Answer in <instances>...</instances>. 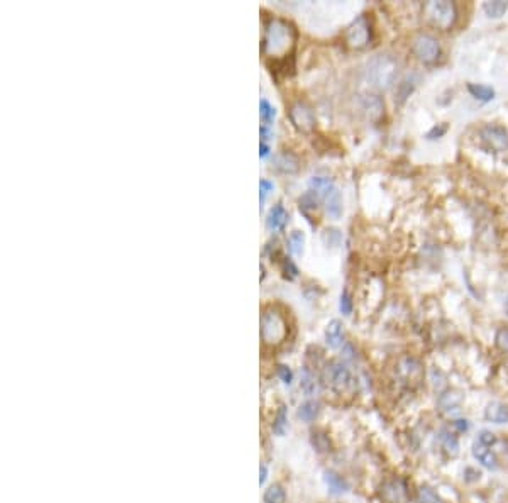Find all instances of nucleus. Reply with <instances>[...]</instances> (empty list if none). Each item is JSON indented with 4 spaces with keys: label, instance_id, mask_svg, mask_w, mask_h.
Listing matches in <instances>:
<instances>
[{
    "label": "nucleus",
    "instance_id": "obj_1",
    "mask_svg": "<svg viewBox=\"0 0 508 503\" xmlns=\"http://www.w3.org/2000/svg\"><path fill=\"white\" fill-rule=\"evenodd\" d=\"M297 41L293 26L283 19H269L265 26L263 38V55L276 61H283L290 56Z\"/></svg>",
    "mask_w": 508,
    "mask_h": 503
},
{
    "label": "nucleus",
    "instance_id": "obj_2",
    "mask_svg": "<svg viewBox=\"0 0 508 503\" xmlns=\"http://www.w3.org/2000/svg\"><path fill=\"white\" fill-rule=\"evenodd\" d=\"M400 73V63L390 53H380L366 63V82L376 90H388L395 85Z\"/></svg>",
    "mask_w": 508,
    "mask_h": 503
},
{
    "label": "nucleus",
    "instance_id": "obj_3",
    "mask_svg": "<svg viewBox=\"0 0 508 503\" xmlns=\"http://www.w3.org/2000/svg\"><path fill=\"white\" fill-rule=\"evenodd\" d=\"M425 23L437 31H451L457 23V5L449 0H431L422 9Z\"/></svg>",
    "mask_w": 508,
    "mask_h": 503
},
{
    "label": "nucleus",
    "instance_id": "obj_4",
    "mask_svg": "<svg viewBox=\"0 0 508 503\" xmlns=\"http://www.w3.org/2000/svg\"><path fill=\"white\" fill-rule=\"evenodd\" d=\"M288 336V322L285 315L275 307L263 312L261 317V339L266 346L276 347L285 343Z\"/></svg>",
    "mask_w": 508,
    "mask_h": 503
},
{
    "label": "nucleus",
    "instance_id": "obj_5",
    "mask_svg": "<svg viewBox=\"0 0 508 503\" xmlns=\"http://www.w3.org/2000/svg\"><path fill=\"white\" fill-rule=\"evenodd\" d=\"M322 380L327 388H330V390L336 391V393L339 395L351 393V391H354V388H356L354 378H352L349 368L339 361H332L326 366Z\"/></svg>",
    "mask_w": 508,
    "mask_h": 503
},
{
    "label": "nucleus",
    "instance_id": "obj_6",
    "mask_svg": "<svg viewBox=\"0 0 508 503\" xmlns=\"http://www.w3.org/2000/svg\"><path fill=\"white\" fill-rule=\"evenodd\" d=\"M412 53L420 63L424 64H434L437 63V60L441 58V42L435 38L434 34H428V32H420L413 38L412 41Z\"/></svg>",
    "mask_w": 508,
    "mask_h": 503
},
{
    "label": "nucleus",
    "instance_id": "obj_7",
    "mask_svg": "<svg viewBox=\"0 0 508 503\" xmlns=\"http://www.w3.org/2000/svg\"><path fill=\"white\" fill-rule=\"evenodd\" d=\"M371 23L366 16H359L358 19L352 21L344 32V41L348 45V48L356 49H365L367 45L371 42Z\"/></svg>",
    "mask_w": 508,
    "mask_h": 503
},
{
    "label": "nucleus",
    "instance_id": "obj_8",
    "mask_svg": "<svg viewBox=\"0 0 508 503\" xmlns=\"http://www.w3.org/2000/svg\"><path fill=\"white\" fill-rule=\"evenodd\" d=\"M480 139L486 149L493 153H505L508 151V131L503 125L486 124L480 129Z\"/></svg>",
    "mask_w": 508,
    "mask_h": 503
},
{
    "label": "nucleus",
    "instance_id": "obj_9",
    "mask_svg": "<svg viewBox=\"0 0 508 503\" xmlns=\"http://www.w3.org/2000/svg\"><path fill=\"white\" fill-rule=\"evenodd\" d=\"M396 376L400 382L407 387H417L422 382L424 368L415 358L410 356H403L398 363H396Z\"/></svg>",
    "mask_w": 508,
    "mask_h": 503
},
{
    "label": "nucleus",
    "instance_id": "obj_10",
    "mask_svg": "<svg viewBox=\"0 0 508 503\" xmlns=\"http://www.w3.org/2000/svg\"><path fill=\"white\" fill-rule=\"evenodd\" d=\"M288 117H290L291 124L295 125V129H298L300 132H312L315 129V114H313L312 107L307 106L305 102H297L290 107L288 110Z\"/></svg>",
    "mask_w": 508,
    "mask_h": 503
},
{
    "label": "nucleus",
    "instance_id": "obj_11",
    "mask_svg": "<svg viewBox=\"0 0 508 503\" xmlns=\"http://www.w3.org/2000/svg\"><path fill=\"white\" fill-rule=\"evenodd\" d=\"M381 498L387 503H407L409 502V488L405 481L390 480L381 487Z\"/></svg>",
    "mask_w": 508,
    "mask_h": 503
},
{
    "label": "nucleus",
    "instance_id": "obj_12",
    "mask_svg": "<svg viewBox=\"0 0 508 503\" xmlns=\"http://www.w3.org/2000/svg\"><path fill=\"white\" fill-rule=\"evenodd\" d=\"M361 107L370 121L374 122L380 121L385 114V102L381 100L380 95H374V93H366V95H363Z\"/></svg>",
    "mask_w": 508,
    "mask_h": 503
},
{
    "label": "nucleus",
    "instance_id": "obj_13",
    "mask_svg": "<svg viewBox=\"0 0 508 503\" xmlns=\"http://www.w3.org/2000/svg\"><path fill=\"white\" fill-rule=\"evenodd\" d=\"M273 167H275V170H278L280 173L293 175V173H297L298 170H300V161H298V158L295 156L293 153H288V151H285V153H280L278 156L275 158V161H273Z\"/></svg>",
    "mask_w": 508,
    "mask_h": 503
},
{
    "label": "nucleus",
    "instance_id": "obj_14",
    "mask_svg": "<svg viewBox=\"0 0 508 503\" xmlns=\"http://www.w3.org/2000/svg\"><path fill=\"white\" fill-rule=\"evenodd\" d=\"M473 456L481 463L483 466H485V468H488V469L498 468V459H496L495 452H493L488 445H485L481 443H474Z\"/></svg>",
    "mask_w": 508,
    "mask_h": 503
},
{
    "label": "nucleus",
    "instance_id": "obj_15",
    "mask_svg": "<svg viewBox=\"0 0 508 503\" xmlns=\"http://www.w3.org/2000/svg\"><path fill=\"white\" fill-rule=\"evenodd\" d=\"M288 222V212L285 210L282 204H276L275 207L269 210L268 219H266V225L269 231H283L285 225Z\"/></svg>",
    "mask_w": 508,
    "mask_h": 503
},
{
    "label": "nucleus",
    "instance_id": "obj_16",
    "mask_svg": "<svg viewBox=\"0 0 508 503\" xmlns=\"http://www.w3.org/2000/svg\"><path fill=\"white\" fill-rule=\"evenodd\" d=\"M486 420L493 424H507L508 422V405L500 402H492L485 410Z\"/></svg>",
    "mask_w": 508,
    "mask_h": 503
},
{
    "label": "nucleus",
    "instance_id": "obj_17",
    "mask_svg": "<svg viewBox=\"0 0 508 503\" xmlns=\"http://www.w3.org/2000/svg\"><path fill=\"white\" fill-rule=\"evenodd\" d=\"M326 343L329 344L330 347H334V349L344 343V326H342L341 321H332L327 326Z\"/></svg>",
    "mask_w": 508,
    "mask_h": 503
},
{
    "label": "nucleus",
    "instance_id": "obj_18",
    "mask_svg": "<svg viewBox=\"0 0 508 503\" xmlns=\"http://www.w3.org/2000/svg\"><path fill=\"white\" fill-rule=\"evenodd\" d=\"M324 204H326V210L327 214L330 215V217L334 219H339L342 215V197H341V192H339L337 188H334L332 192L327 193L326 197H324Z\"/></svg>",
    "mask_w": 508,
    "mask_h": 503
},
{
    "label": "nucleus",
    "instance_id": "obj_19",
    "mask_svg": "<svg viewBox=\"0 0 508 503\" xmlns=\"http://www.w3.org/2000/svg\"><path fill=\"white\" fill-rule=\"evenodd\" d=\"M417 82H419V80H417L415 75H409V77L403 78V80L398 84V87H396L395 102H398V103L405 102V100L410 97V93L415 90Z\"/></svg>",
    "mask_w": 508,
    "mask_h": 503
},
{
    "label": "nucleus",
    "instance_id": "obj_20",
    "mask_svg": "<svg viewBox=\"0 0 508 503\" xmlns=\"http://www.w3.org/2000/svg\"><path fill=\"white\" fill-rule=\"evenodd\" d=\"M459 404H461V395L457 391H446L439 397V407H441L442 412H457L459 410Z\"/></svg>",
    "mask_w": 508,
    "mask_h": 503
},
{
    "label": "nucleus",
    "instance_id": "obj_21",
    "mask_svg": "<svg viewBox=\"0 0 508 503\" xmlns=\"http://www.w3.org/2000/svg\"><path fill=\"white\" fill-rule=\"evenodd\" d=\"M317 202H319V195H317L315 192H312V190H309L307 193H304V195L300 197V200H298V204H300V210L304 212L305 217L309 219V221H312L311 217V212H315L317 210Z\"/></svg>",
    "mask_w": 508,
    "mask_h": 503
},
{
    "label": "nucleus",
    "instance_id": "obj_22",
    "mask_svg": "<svg viewBox=\"0 0 508 503\" xmlns=\"http://www.w3.org/2000/svg\"><path fill=\"white\" fill-rule=\"evenodd\" d=\"M468 92H470L476 100H481V102H489V100L495 99V90L488 87V85L470 84L468 85Z\"/></svg>",
    "mask_w": 508,
    "mask_h": 503
},
{
    "label": "nucleus",
    "instance_id": "obj_23",
    "mask_svg": "<svg viewBox=\"0 0 508 503\" xmlns=\"http://www.w3.org/2000/svg\"><path fill=\"white\" fill-rule=\"evenodd\" d=\"M326 483H327V487H329V490L336 495L344 493V491L349 490V484L346 483L344 478L339 476V474L334 471L326 473Z\"/></svg>",
    "mask_w": 508,
    "mask_h": 503
},
{
    "label": "nucleus",
    "instance_id": "obj_24",
    "mask_svg": "<svg viewBox=\"0 0 508 503\" xmlns=\"http://www.w3.org/2000/svg\"><path fill=\"white\" fill-rule=\"evenodd\" d=\"M483 10H485L486 16L492 17V19H500V17L508 10V2H503V0L485 2L483 3Z\"/></svg>",
    "mask_w": 508,
    "mask_h": 503
},
{
    "label": "nucleus",
    "instance_id": "obj_25",
    "mask_svg": "<svg viewBox=\"0 0 508 503\" xmlns=\"http://www.w3.org/2000/svg\"><path fill=\"white\" fill-rule=\"evenodd\" d=\"M319 415V404L317 402H305V404L300 405V408H298V417H300L304 422H312L315 417Z\"/></svg>",
    "mask_w": 508,
    "mask_h": 503
},
{
    "label": "nucleus",
    "instance_id": "obj_26",
    "mask_svg": "<svg viewBox=\"0 0 508 503\" xmlns=\"http://www.w3.org/2000/svg\"><path fill=\"white\" fill-rule=\"evenodd\" d=\"M304 243H305L304 232L293 231L290 237H288V249H290V253L295 254V256H300L302 251H304Z\"/></svg>",
    "mask_w": 508,
    "mask_h": 503
},
{
    "label": "nucleus",
    "instance_id": "obj_27",
    "mask_svg": "<svg viewBox=\"0 0 508 503\" xmlns=\"http://www.w3.org/2000/svg\"><path fill=\"white\" fill-rule=\"evenodd\" d=\"M263 500H265V503H285V500H287V493H285V490L280 484H273V487H269L268 490H266Z\"/></svg>",
    "mask_w": 508,
    "mask_h": 503
},
{
    "label": "nucleus",
    "instance_id": "obj_28",
    "mask_svg": "<svg viewBox=\"0 0 508 503\" xmlns=\"http://www.w3.org/2000/svg\"><path fill=\"white\" fill-rule=\"evenodd\" d=\"M415 503H444L439 498V495L435 493L432 488L428 487H422L419 491H417V498Z\"/></svg>",
    "mask_w": 508,
    "mask_h": 503
},
{
    "label": "nucleus",
    "instance_id": "obj_29",
    "mask_svg": "<svg viewBox=\"0 0 508 503\" xmlns=\"http://www.w3.org/2000/svg\"><path fill=\"white\" fill-rule=\"evenodd\" d=\"M315 387H317L315 376H313L309 369H305L304 376H302V390L307 395H312L313 391H315Z\"/></svg>",
    "mask_w": 508,
    "mask_h": 503
},
{
    "label": "nucleus",
    "instance_id": "obj_30",
    "mask_svg": "<svg viewBox=\"0 0 508 503\" xmlns=\"http://www.w3.org/2000/svg\"><path fill=\"white\" fill-rule=\"evenodd\" d=\"M442 443H444V449L451 456H456L459 452V443H457V437L454 434H444L442 437Z\"/></svg>",
    "mask_w": 508,
    "mask_h": 503
},
{
    "label": "nucleus",
    "instance_id": "obj_31",
    "mask_svg": "<svg viewBox=\"0 0 508 503\" xmlns=\"http://www.w3.org/2000/svg\"><path fill=\"white\" fill-rule=\"evenodd\" d=\"M259 109H261V119L266 122V124H269V122L275 119L276 110H275V107H273L271 103L268 102V100H261V103H259Z\"/></svg>",
    "mask_w": 508,
    "mask_h": 503
},
{
    "label": "nucleus",
    "instance_id": "obj_32",
    "mask_svg": "<svg viewBox=\"0 0 508 503\" xmlns=\"http://www.w3.org/2000/svg\"><path fill=\"white\" fill-rule=\"evenodd\" d=\"M495 343H496V346H498L500 351H503V353H508V329H507V327H502V329H498V332H496V336H495Z\"/></svg>",
    "mask_w": 508,
    "mask_h": 503
},
{
    "label": "nucleus",
    "instance_id": "obj_33",
    "mask_svg": "<svg viewBox=\"0 0 508 503\" xmlns=\"http://www.w3.org/2000/svg\"><path fill=\"white\" fill-rule=\"evenodd\" d=\"M285 429H287V410L282 408V410L278 412V415H276L275 424H273V430L282 436V434H285Z\"/></svg>",
    "mask_w": 508,
    "mask_h": 503
},
{
    "label": "nucleus",
    "instance_id": "obj_34",
    "mask_svg": "<svg viewBox=\"0 0 508 503\" xmlns=\"http://www.w3.org/2000/svg\"><path fill=\"white\" fill-rule=\"evenodd\" d=\"M448 129L449 127H448V124H446V122H442V124L434 125V127H432L431 131L427 132V139H428V141H432V139L442 138V136H444L446 132H448Z\"/></svg>",
    "mask_w": 508,
    "mask_h": 503
},
{
    "label": "nucleus",
    "instance_id": "obj_35",
    "mask_svg": "<svg viewBox=\"0 0 508 503\" xmlns=\"http://www.w3.org/2000/svg\"><path fill=\"white\" fill-rule=\"evenodd\" d=\"M339 308H341V312L344 315H351V312H352V300H351V295H349L348 292H344L341 295V302H339Z\"/></svg>",
    "mask_w": 508,
    "mask_h": 503
},
{
    "label": "nucleus",
    "instance_id": "obj_36",
    "mask_svg": "<svg viewBox=\"0 0 508 503\" xmlns=\"http://www.w3.org/2000/svg\"><path fill=\"white\" fill-rule=\"evenodd\" d=\"M282 269H283L285 278H288V280H293L295 276L298 275V269L295 268V265L291 263V261L288 260V258H285V260H283V268Z\"/></svg>",
    "mask_w": 508,
    "mask_h": 503
},
{
    "label": "nucleus",
    "instance_id": "obj_37",
    "mask_svg": "<svg viewBox=\"0 0 508 503\" xmlns=\"http://www.w3.org/2000/svg\"><path fill=\"white\" fill-rule=\"evenodd\" d=\"M478 443H481V444L488 445V447H489V445H493V444L496 443L495 434L489 432V430H481L480 436H478Z\"/></svg>",
    "mask_w": 508,
    "mask_h": 503
},
{
    "label": "nucleus",
    "instance_id": "obj_38",
    "mask_svg": "<svg viewBox=\"0 0 508 503\" xmlns=\"http://www.w3.org/2000/svg\"><path fill=\"white\" fill-rule=\"evenodd\" d=\"M278 373H280V378L283 380V383H287V385H290L291 380H293V375H291L290 368H288V366H280Z\"/></svg>",
    "mask_w": 508,
    "mask_h": 503
},
{
    "label": "nucleus",
    "instance_id": "obj_39",
    "mask_svg": "<svg viewBox=\"0 0 508 503\" xmlns=\"http://www.w3.org/2000/svg\"><path fill=\"white\" fill-rule=\"evenodd\" d=\"M259 186H261V202H265L266 193L271 192V190H273V183L266 182V180H261V185H259Z\"/></svg>",
    "mask_w": 508,
    "mask_h": 503
},
{
    "label": "nucleus",
    "instance_id": "obj_40",
    "mask_svg": "<svg viewBox=\"0 0 508 503\" xmlns=\"http://www.w3.org/2000/svg\"><path fill=\"white\" fill-rule=\"evenodd\" d=\"M269 154V148L266 143H261V146H259V156L261 158H266Z\"/></svg>",
    "mask_w": 508,
    "mask_h": 503
},
{
    "label": "nucleus",
    "instance_id": "obj_41",
    "mask_svg": "<svg viewBox=\"0 0 508 503\" xmlns=\"http://www.w3.org/2000/svg\"><path fill=\"white\" fill-rule=\"evenodd\" d=\"M266 474H268V469H266L265 465H261V469H259V483H265L266 481Z\"/></svg>",
    "mask_w": 508,
    "mask_h": 503
},
{
    "label": "nucleus",
    "instance_id": "obj_42",
    "mask_svg": "<svg viewBox=\"0 0 508 503\" xmlns=\"http://www.w3.org/2000/svg\"><path fill=\"white\" fill-rule=\"evenodd\" d=\"M456 426H457V429H459V430H468L466 420H457Z\"/></svg>",
    "mask_w": 508,
    "mask_h": 503
},
{
    "label": "nucleus",
    "instance_id": "obj_43",
    "mask_svg": "<svg viewBox=\"0 0 508 503\" xmlns=\"http://www.w3.org/2000/svg\"><path fill=\"white\" fill-rule=\"evenodd\" d=\"M505 312H507V315H508V297H507V300H505Z\"/></svg>",
    "mask_w": 508,
    "mask_h": 503
}]
</instances>
